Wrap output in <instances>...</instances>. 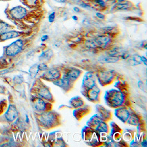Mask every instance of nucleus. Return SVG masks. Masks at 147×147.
<instances>
[{
  "mask_svg": "<svg viewBox=\"0 0 147 147\" xmlns=\"http://www.w3.org/2000/svg\"><path fill=\"white\" fill-rule=\"evenodd\" d=\"M5 13L8 19L15 22L26 18L28 14V11L25 7L22 6H17L10 8H6Z\"/></svg>",
  "mask_w": 147,
  "mask_h": 147,
  "instance_id": "1",
  "label": "nucleus"
},
{
  "mask_svg": "<svg viewBox=\"0 0 147 147\" xmlns=\"http://www.w3.org/2000/svg\"><path fill=\"white\" fill-rule=\"evenodd\" d=\"M24 46V41L20 39H17L10 44L3 47V53L6 57H15L22 52Z\"/></svg>",
  "mask_w": 147,
  "mask_h": 147,
  "instance_id": "2",
  "label": "nucleus"
},
{
  "mask_svg": "<svg viewBox=\"0 0 147 147\" xmlns=\"http://www.w3.org/2000/svg\"><path fill=\"white\" fill-rule=\"evenodd\" d=\"M125 101L123 94L120 91H116L112 96L110 95L109 98V102L113 107H119L121 106Z\"/></svg>",
  "mask_w": 147,
  "mask_h": 147,
  "instance_id": "3",
  "label": "nucleus"
},
{
  "mask_svg": "<svg viewBox=\"0 0 147 147\" xmlns=\"http://www.w3.org/2000/svg\"><path fill=\"white\" fill-rule=\"evenodd\" d=\"M39 120L44 126L51 127L55 122V116L51 112H45L41 114Z\"/></svg>",
  "mask_w": 147,
  "mask_h": 147,
  "instance_id": "4",
  "label": "nucleus"
},
{
  "mask_svg": "<svg viewBox=\"0 0 147 147\" xmlns=\"http://www.w3.org/2000/svg\"><path fill=\"white\" fill-rule=\"evenodd\" d=\"M23 34L22 32L17 31L16 30L11 29L6 32L0 34V42H5L6 40H9L11 39L17 38L20 37Z\"/></svg>",
  "mask_w": 147,
  "mask_h": 147,
  "instance_id": "5",
  "label": "nucleus"
},
{
  "mask_svg": "<svg viewBox=\"0 0 147 147\" xmlns=\"http://www.w3.org/2000/svg\"><path fill=\"white\" fill-rule=\"evenodd\" d=\"M61 74L60 71L55 69H47L43 74V78L47 80H56L60 78Z\"/></svg>",
  "mask_w": 147,
  "mask_h": 147,
  "instance_id": "6",
  "label": "nucleus"
},
{
  "mask_svg": "<svg viewBox=\"0 0 147 147\" xmlns=\"http://www.w3.org/2000/svg\"><path fill=\"white\" fill-rule=\"evenodd\" d=\"M83 84L89 89L95 87L96 85L95 78L93 74L91 73H87L85 74L83 80Z\"/></svg>",
  "mask_w": 147,
  "mask_h": 147,
  "instance_id": "7",
  "label": "nucleus"
},
{
  "mask_svg": "<svg viewBox=\"0 0 147 147\" xmlns=\"http://www.w3.org/2000/svg\"><path fill=\"white\" fill-rule=\"evenodd\" d=\"M18 111L13 105H10L5 114V117L8 122H13L18 117Z\"/></svg>",
  "mask_w": 147,
  "mask_h": 147,
  "instance_id": "8",
  "label": "nucleus"
},
{
  "mask_svg": "<svg viewBox=\"0 0 147 147\" xmlns=\"http://www.w3.org/2000/svg\"><path fill=\"white\" fill-rule=\"evenodd\" d=\"M33 105L34 109L39 112H44L47 109L45 102L41 97H35L33 100Z\"/></svg>",
  "mask_w": 147,
  "mask_h": 147,
  "instance_id": "9",
  "label": "nucleus"
},
{
  "mask_svg": "<svg viewBox=\"0 0 147 147\" xmlns=\"http://www.w3.org/2000/svg\"><path fill=\"white\" fill-rule=\"evenodd\" d=\"M93 41L96 47L104 48L110 43L111 39L107 35H99L95 38Z\"/></svg>",
  "mask_w": 147,
  "mask_h": 147,
  "instance_id": "10",
  "label": "nucleus"
},
{
  "mask_svg": "<svg viewBox=\"0 0 147 147\" xmlns=\"http://www.w3.org/2000/svg\"><path fill=\"white\" fill-rule=\"evenodd\" d=\"M133 6L134 4L131 2L126 1L122 2L116 3L111 9L114 11H123L129 10Z\"/></svg>",
  "mask_w": 147,
  "mask_h": 147,
  "instance_id": "11",
  "label": "nucleus"
},
{
  "mask_svg": "<svg viewBox=\"0 0 147 147\" xmlns=\"http://www.w3.org/2000/svg\"><path fill=\"white\" fill-rule=\"evenodd\" d=\"M80 74L81 71L80 70L76 69H72L68 71L63 77L71 81H74L78 78V77L80 76Z\"/></svg>",
  "mask_w": 147,
  "mask_h": 147,
  "instance_id": "12",
  "label": "nucleus"
},
{
  "mask_svg": "<svg viewBox=\"0 0 147 147\" xmlns=\"http://www.w3.org/2000/svg\"><path fill=\"white\" fill-rule=\"evenodd\" d=\"M116 114V116H117V117L123 122H126L128 120V118L130 116L129 112L125 108H120L118 110Z\"/></svg>",
  "mask_w": 147,
  "mask_h": 147,
  "instance_id": "13",
  "label": "nucleus"
},
{
  "mask_svg": "<svg viewBox=\"0 0 147 147\" xmlns=\"http://www.w3.org/2000/svg\"><path fill=\"white\" fill-rule=\"evenodd\" d=\"M38 95L41 98H43L47 100L51 101L53 99L52 95L49 90L45 87H42L39 89Z\"/></svg>",
  "mask_w": 147,
  "mask_h": 147,
  "instance_id": "14",
  "label": "nucleus"
},
{
  "mask_svg": "<svg viewBox=\"0 0 147 147\" xmlns=\"http://www.w3.org/2000/svg\"><path fill=\"white\" fill-rule=\"evenodd\" d=\"M71 82L72 81L63 77V79H59L57 80L54 81L53 83H54V85H55L57 86L62 87L63 88H67L68 86H69Z\"/></svg>",
  "mask_w": 147,
  "mask_h": 147,
  "instance_id": "15",
  "label": "nucleus"
},
{
  "mask_svg": "<svg viewBox=\"0 0 147 147\" xmlns=\"http://www.w3.org/2000/svg\"><path fill=\"white\" fill-rule=\"evenodd\" d=\"M100 80L104 84H108L113 79V74L110 71H103L99 75Z\"/></svg>",
  "mask_w": 147,
  "mask_h": 147,
  "instance_id": "16",
  "label": "nucleus"
},
{
  "mask_svg": "<svg viewBox=\"0 0 147 147\" xmlns=\"http://www.w3.org/2000/svg\"><path fill=\"white\" fill-rule=\"evenodd\" d=\"M14 27L4 20H0V34L13 29Z\"/></svg>",
  "mask_w": 147,
  "mask_h": 147,
  "instance_id": "17",
  "label": "nucleus"
},
{
  "mask_svg": "<svg viewBox=\"0 0 147 147\" xmlns=\"http://www.w3.org/2000/svg\"><path fill=\"white\" fill-rule=\"evenodd\" d=\"M95 87H94L92 88H90L89 91L88 93V97L90 100L94 101L98 99V96H99V90H97L95 88Z\"/></svg>",
  "mask_w": 147,
  "mask_h": 147,
  "instance_id": "18",
  "label": "nucleus"
},
{
  "mask_svg": "<svg viewBox=\"0 0 147 147\" xmlns=\"http://www.w3.org/2000/svg\"><path fill=\"white\" fill-rule=\"evenodd\" d=\"M54 53L52 50L47 49V50L43 52L39 56V59L41 61H47L50 60L51 57L53 56Z\"/></svg>",
  "mask_w": 147,
  "mask_h": 147,
  "instance_id": "19",
  "label": "nucleus"
},
{
  "mask_svg": "<svg viewBox=\"0 0 147 147\" xmlns=\"http://www.w3.org/2000/svg\"><path fill=\"white\" fill-rule=\"evenodd\" d=\"M129 64L132 66H136L140 65L142 63L141 56L139 55L135 54L132 55L131 58H129Z\"/></svg>",
  "mask_w": 147,
  "mask_h": 147,
  "instance_id": "20",
  "label": "nucleus"
},
{
  "mask_svg": "<svg viewBox=\"0 0 147 147\" xmlns=\"http://www.w3.org/2000/svg\"><path fill=\"white\" fill-rule=\"evenodd\" d=\"M20 1L22 3L29 8L36 7L39 2V0H20Z\"/></svg>",
  "mask_w": 147,
  "mask_h": 147,
  "instance_id": "21",
  "label": "nucleus"
},
{
  "mask_svg": "<svg viewBox=\"0 0 147 147\" xmlns=\"http://www.w3.org/2000/svg\"><path fill=\"white\" fill-rule=\"evenodd\" d=\"M100 60L102 63H116L119 60V58L116 56H108L106 57H104Z\"/></svg>",
  "mask_w": 147,
  "mask_h": 147,
  "instance_id": "22",
  "label": "nucleus"
},
{
  "mask_svg": "<svg viewBox=\"0 0 147 147\" xmlns=\"http://www.w3.org/2000/svg\"><path fill=\"white\" fill-rule=\"evenodd\" d=\"M96 130L98 132H100V133L107 132V125L103 122H100L98 123V125L96 128Z\"/></svg>",
  "mask_w": 147,
  "mask_h": 147,
  "instance_id": "23",
  "label": "nucleus"
},
{
  "mask_svg": "<svg viewBox=\"0 0 147 147\" xmlns=\"http://www.w3.org/2000/svg\"><path fill=\"white\" fill-rule=\"evenodd\" d=\"M38 65V64H34L32 67H31L29 69V73L30 74V75L33 77H35L38 74V72L39 71Z\"/></svg>",
  "mask_w": 147,
  "mask_h": 147,
  "instance_id": "24",
  "label": "nucleus"
},
{
  "mask_svg": "<svg viewBox=\"0 0 147 147\" xmlns=\"http://www.w3.org/2000/svg\"><path fill=\"white\" fill-rule=\"evenodd\" d=\"M55 16H56V14L55 12H53L49 14L48 17V20L50 23H52L54 22V20H55Z\"/></svg>",
  "mask_w": 147,
  "mask_h": 147,
  "instance_id": "25",
  "label": "nucleus"
},
{
  "mask_svg": "<svg viewBox=\"0 0 147 147\" xmlns=\"http://www.w3.org/2000/svg\"><path fill=\"white\" fill-rule=\"evenodd\" d=\"M23 80V77L20 75H17V76H14V78H13V80L17 84H20L21 82H22Z\"/></svg>",
  "mask_w": 147,
  "mask_h": 147,
  "instance_id": "26",
  "label": "nucleus"
},
{
  "mask_svg": "<svg viewBox=\"0 0 147 147\" xmlns=\"http://www.w3.org/2000/svg\"><path fill=\"white\" fill-rule=\"evenodd\" d=\"M38 67L39 71H46L48 69L47 65L44 63H41L40 64L38 65Z\"/></svg>",
  "mask_w": 147,
  "mask_h": 147,
  "instance_id": "27",
  "label": "nucleus"
},
{
  "mask_svg": "<svg viewBox=\"0 0 147 147\" xmlns=\"http://www.w3.org/2000/svg\"><path fill=\"white\" fill-rule=\"evenodd\" d=\"M129 56H130L129 54L128 53V52H122L121 54L120 55L121 58L123 59H127L129 58Z\"/></svg>",
  "mask_w": 147,
  "mask_h": 147,
  "instance_id": "28",
  "label": "nucleus"
},
{
  "mask_svg": "<svg viewBox=\"0 0 147 147\" xmlns=\"http://www.w3.org/2000/svg\"><path fill=\"white\" fill-rule=\"evenodd\" d=\"M95 1L101 7H105L106 6V4L104 0H95Z\"/></svg>",
  "mask_w": 147,
  "mask_h": 147,
  "instance_id": "29",
  "label": "nucleus"
},
{
  "mask_svg": "<svg viewBox=\"0 0 147 147\" xmlns=\"http://www.w3.org/2000/svg\"><path fill=\"white\" fill-rule=\"evenodd\" d=\"M95 15H96V16L98 18H99V19H100V20H104L105 18V15L103 14H101L100 12H97V13H96Z\"/></svg>",
  "mask_w": 147,
  "mask_h": 147,
  "instance_id": "30",
  "label": "nucleus"
},
{
  "mask_svg": "<svg viewBox=\"0 0 147 147\" xmlns=\"http://www.w3.org/2000/svg\"><path fill=\"white\" fill-rule=\"evenodd\" d=\"M141 61H142V63H144V64L147 66V58L144 56H141Z\"/></svg>",
  "mask_w": 147,
  "mask_h": 147,
  "instance_id": "31",
  "label": "nucleus"
},
{
  "mask_svg": "<svg viewBox=\"0 0 147 147\" xmlns=\"http://www.w3.org/2000/svg\"><path fill=\"white\" fill-rule=\"evenodd\" d=\"M49 39V36L47 35H44L42 36L41 38V42H45Z\"/></svg>",
  "mask_w": 147,
  "mask_h": 147,
  "instance_id": "32",
  "label": "nucleus"
},
{
  "mask_svg": "<svg viewBox=\"0 0 147 147\" xmlns=\"http://www.w3.org/2000/svg\"><path fill=\"white\" fill-rule=\"evenodd\" d=\"M105 32H110V31H111L113 29V28L111 27H105V28H104V29H103Z\"/></svg>",
  "mask_w": 147,
  "mask_h": 147,
  "instance_id": "33",
  "label": "nucleus"
},
{
  "mask_svg": "<svg viewBox=\"0 0 147 147\" xmlns=\"http://www.w3.org/2000/svg\"><path fill=\"white\" fill-rule=\"evenodd\" d=\"M74 12H77V13H79L80 12V9L78 7H74Z\"/></svg>",
  "mask_w": 147,
  "mask_h": 147,
  "instance_id": "34",
  "label": "nucleus"
},
{
  "mask_svg": "<svg viewBox=\"0 0 147 147\" xmlns=\"http://www.w3.org/2000/svg\"><path fill=\"white\" fill-rule=\"evenodd\" d=\"M55 1L59 3H65L66 2V0H55Z\"/></svg>",
  "mask_w": 147,
  "mask_h": 147,
  "instance_id": "35",
  "label": "nucleus"
},
{
  "mask_svg": "<svg viewBox=\"0 0 147 147\" xmlns=\"http://www.w3.org/2000/svg\"><path fill=\"white\" fill-rule=\"evenodd\" d=\"M127 0H114V1L116 2V3H119V2H124V1H126Z\"/></svg>",
  "mask_w": 147,
  "mask_h": 147,
  "instance_id": "36",
  "label": "nucleus"
},
{
  "mask_svg": "<svg viewBox=\"0 0 147 147\" xmlns=\"http://www.w3.org/2000/svg\"><path fill=\"white\" fill-rule=\"evenodd\" d=\"M72 19H73L74 20H75V21L78 20V17H77L76 16H73L72 17Z\"/></svg>",
  "mask_w": 147,
  "mask_h": 147,
  "instance_id": "37",
  "label": "nucleus"
},
{
  "mask_svg": "<svg viewBox=\"0 0 147 147\" xmlns=\"http://www.w3.org/2000/svg\"><path fill=\"white\" fill-rule=\"evenodd\" d=\"M4 91H3V88H2L1 87H0V93H3Z\"/></svg>",
  "mask_w": 147,
  "mask_h": 147,
  "instance_id": "38",
  "label": "nucleus"
},
{
  "mask_svg": "<svg viewBox=\"0 0 147 147\" xmlns=\"http://www.w3.org/2000/svg\"><path fill=\"white\" fill-rule=\"evenodd\" d=\"M0 1H11V0H0Z\"/></svg>",
  "mask_w": 147,
  "mask_h": 147,
  "instance_id": "39",
  "label": "nucleus"
}]
</instances>
